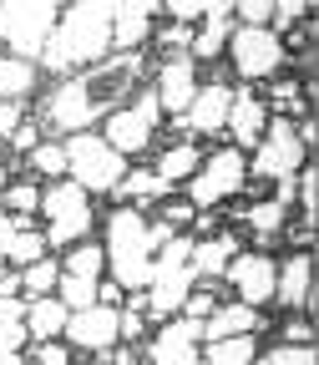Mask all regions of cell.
I'll return each mask as SVG.
<instances>
[{
  "mask_svg": "<svg viewBox=\"0 0 319 365\" xmlns=\"http://www.w3.org/2000/svg\"><path fill=\"white\" fill-rule=\"evenodd\" d=\"M137 81H142V51L107 56L102 66H86V71L66 76L51 91V102H46V117H51V127H61L66 137L91 132V122H107L112 112L127 107Z\"/></svg>",
  "mask_w": 319,
  "mask_h": 365,
  "instance_id": "1",
  "label": "cell"
},
{
  "mask_svg": "<svg viewBox=\"0 0 319 365\" xmlns=\"http://www.w3.org/2000/svg\"><path fill=\"white\" fill-rule=\"evenodd\" d=\"M107 56H112V0H76V6H66L41 51L46 71L102 66Z\"/></svg>",
  "mask_w": 319,
  "mask_h": 365,
  "instance_id": "2",
  "label": "cell"
},
{
  "mask_svg": "<svg viewBox=\"0 0 319 365\" xmlns=\"http://www.w3.org/2000/svg\"><path fill=\"white\" fill-rule=\"evenodd\" d=\"M107 269H112V284L122 289H147L152 284V223L137 213V208H117L107 218Z\"/></svg>",
  "mask_w": 319,
  "mask_h": 365,
  "instance_id": "3",
  "label": "cell"
},
{
  "mask_svg": "<svg viewBox=\"0 0 319 365\" xmlns=\"http://www.w3.org/2000/svg\"><path fill=\"white\" fill-rule=\"evenodd\" d=\"M61 148H66V173L81 193H112L127 178V158L102 143V132H76Z\"/></svg>",
  "mask_w": 319,
  "mask_h": 365,
  "instance_id": "4",
  "label": "cell"
},
{
  "mask_svg": "<svg viewBox=\"0 0 319 365\" xmlns=\"http://www.w3.org/2000/svg\"><path fill=\"white\" fill-rule=\"evenodd\" d=\"M56 16H61L56 0H6L0 6V41L11 46V56L36 61L56 31Z\"/></svg>",
  "mask_w": 319,
  "mask_h": 365,
  "instance_id": "5",
  "label": "cell"
},
{
  "mask_svg": "<svg viewBox=\"0 0 319 365\" xmlns=\"http://www.w3.org/2000/svg\"><path fill=\"white\" fill-rule=\"evenodd\" d=\"M244 178H249V163H244L239 148H223V153L203 158L198 173L188 178V203H193V213H208L213 203L234 198V193L244 188Z\"/></svg>",
  "mask_w": 319,
  "mask_h": 365,
  "instance_id": "6",
  "label": "cell"
},
{
  "mask_svg": "<svg viewBox=\"0 0 319 365\" xmlns=\"http://www.w3.org/2000/svg\"><path fill=\"white\" fill-rule=\"evenodd\" d=\"M46 208V244H76L91 234V203L76 182H56V188L41 193Z\"/></svg>",
  "mask_w": 319,
  "mask_h": 365,
  "instance_id": "7",
  "label": "cell"
},
{
  "mask_svg": "<svg viewBox=\"0 0 319 365\" xmlns=\"http://www.w3.org/2000/svg\"><path fill=\"white\" fill-rule=\"evenodd\" d=\"M304 163H309V148L299 143V132H294L289 117H284V122H268L263 137L253 143V173H258V178L284 182V178H294Z\"/></svg>",
  "mask_w": 319,
  "mask_h": 365,
  "instance_id": "8",
  "label": "cell"
},
{
  "mask_svg": "<svg viewBox=\"0 0 319 365\" xmlns=\"http://www.w3.org/2000/svg\"><path fill=\"white\" fill-rule=\"evenodd\" d=\"M228 56H234V71L258 81V76H273L284 61V41L273 36L268 26H234L228 31Z\"/></svg>",
  "mask_w": 319,
  "mask_h": 365,
  "instance_id": "9",
  "label": "cell"
},
{
  "mask_svg": "<svg viewBox=\"0 0 319 365\" xmlns=\"http://www.w3.org/2000/svg\"><path fill=\"white\" fill-rule=\"evenodd\" d=\"M157 117H162L157 97H152V91H142V97H137L132 107H122V112H112V117H107L102 143H107L112 153H122V158H137V153H142V148L152 143Z\"/></svg>",
  "mask_w": 319,
  "mask_h": 365,
  "instance_id": "10",
  "label": "cell"
},
{
  "mask_svg": "<svg viewBox=\"0 0 319 365\" xmlns=\"http://www.w3.org/2000/svg\"><path fill=\"white\" fill-rule=\"evenodd\" d=\"M273 264L268 254H234V264H228L223 274H228V284L239 289V304H249V309H258V304H268L273 299Z\"/></svg>",
  "mask_w": 319,
  "mask_h": 365,
  "instance_id": "11",
  "label": "cell"
},
{
  "mask_svg": "<svg viewBox=\"0 0 319 365\" xmlns=\"http://www.w3.org/2000/svg\"><path fill=\"white\" fill-rule=\"evenodd\" d=\"M61 340H71L76 350H112L117 345V309H107V304H91V309H71L66 314V330H61Z\"/></svg>",
  "mask_w": 319,
  "mask_h": 365,
  "instance_id": "12",
  "label": "cell"
},
{
  "mask_svg": "<svg viewBox=\"0 0 319 365\" xmlns=\"http://www.w3.org/2000/svg\"><path fill=\"white\" fill-rule=\"evenodd\" d=\"M198 340H203V319H188V314L172 319L152 340V365H203Z\"/></svg>",
  "mask_w": 319,
  "mask_h": 365,
  "instance_id": "13",
  "label": "cell"
},
{
  "mask_svg": "<svg viewBox=\"0 0 319 365\" xmlns=\"http://www.w3.org/2000/svg\"><path fill=\"white\" fill-rule=\"evenodd\" d=\"M198 71H193V56H172V61H162V71H157V107H167L172 117H182L188 112V102L198 97V81H193Z\"/></svg>",
  "mask_w": 319,
  "mask_h": 365,
  "instance_id": "14",
  "label": "cell"
},
{
  "mask_svg": "<svg viewBox=\"0 0 319 365\" xmlns=\"http://www.w3.org/2000/svg\"><path fill=\"white\" fill-rule=\"evenodd\" d=\"M157 6L152 0H112V46L117 51H137L152 31Z\"/></svg>",
  "mask_w": 319,
  "mask_h": 365,
  "instance_id": "15",
  "label": "cell"
},
{
  "mask_svg": "<svg viewBox=\"0 0 319 365\" xmlns=\"http://www.w3.org/2000/svg\"><path fill=\"white\" fill-rule=\"evenodd\" d=\"M228 132H234V143H239V153L244 148H253L258 137H263V127H268V107H263V97L258 91H234V102H228V122H223Z\"/></svg>",
  "mask_w": 319,
  "mask_h": 365,
  "instance_id": "16",
  "label": "cell"
},
{
  "mask_svg": "<svg viewBox=\"0 0 319 365\" xmlns=\"http://www.w3.org/2000/svg\"><path fill=\"white\" fill-rule=\"evenodd\" d=\"M193 284H198V279H193V269H188V264H177V269H152V284H147V314H157V319L177 314Z\"/></svg>",
  "mask_w": 319,
  "mask_h": 365,
  "instance_id": "17",
  "label": "cell"
},
{
  "mask_svg": "<svg viewBox=\"0 0 319 365\" xmlns=\"http://www.w3.org/2000/svg\"><path fill=\"white\" fill-rule=\"evenodd\" d=\"M228 102H234V91H228V86H218V81L198 86V97L188 102V112H182V127H188V132H223Z\"/></svg>",
  "mask_w": 319,
  "mask_h": 365,
  "instance_id": "18",
  "label": "cell"
},
{
  "mask_svg": "<svg viewBox=\"0 0 319 365\" xmlns=\"http://www.w3.org/2000/svg\"><path fill=\"white\" fill-rule=\"evenodd\" d=\"M228 31H234V6H228V0H208V16H203V26L193 31L188 56H193V61H213L223 46H228Z\"/></svg>",
  "mask_w": 319,
  "mask_h": 365,
  "instance_id": "19",
  "label": "cell"
},
{
  "mask_svg": "<svg viewBox=\"0 0 319 365\" xmlns=\"http://www.w3.org/2000/svg\"><path fill=\"white\" fill-rule=\"evenodd\" d=\"M273 299L289 309H309V254L304 249L273 269Z\"/></svg>",
  "mask_w": 319,
  "mask_h": 365,
  "instance_id": "20",
  "label": "cell"
},
{
  "mask_svg": "<svg viewBox=\"0 0 319 365\" xmlns=\"http://www.w3.org/2000/svg\"><path fill=\"white\" fill-rule=\"evenodd\" d=\"M234 254H239V239H234V234H213V239L193 244V254H188L193 279H218V274L234 264Z\"/></svg>",
  "mask_w": 319,
  "mask_h": 365,
  "instance_id": "21",
  "label": "cell"
},
{
  "mask_svg": "<svg viewBox=\"0 0 319 365\" xmlns=\"http://www.w3.org/2000/svg\"><path fill=\"white\" fill-rule=\"evenodd\" d=\"M66 304L56 299V294H46V299H26V335L41 345V340H61V330H66Z\"/></svg>",
  "mask_w": 319,
  "mask_h": 365,
  "instance_id": "22",
  "label": "cell"
},
{
  "mask_svg": "<svg viewBox=\"0 0 319 365\" xmlns=\"http://www.w3.org/2000/svg\"><path fill=\"white\" fill-rule=\"evenodd\" d=\"M258 330V309H249V304H228V309H213L208 319H203V340L213 345V340H234V335H253Z\"/></svg>",
  "mask_w": 319,
  "mask_h": 365,
  "instance_id": "23",
  "label": "cell"
},
{
  "mask_svg": "<svg viewBox=\"0 0 319 365\" xmlns=\"http://www.w3.org/2000/svg\"><path fill=\"white\" fill-rule=\"evenodd\" d=\"M31 335H26V299L21 294H0V355H21V345H26Z\"/></svg>",
  "mask_w": 319,
  "mask_h": 365,
  "instance_id": "24",
  "label": "cell"
},
{
  "mask_svg": "<svg viewBox=\"0 0 319 365\" xmlns=\"http://www.w3.org/2000/svg\"><path fill=\"white\" fill-rule=\"evenodd\" d=\"M198 163H203V153H198L193 143H177V148H167V153L157 158V168H152V173L172 188V182H188V178L198 173Z\"/></svg>",
  "mask_w": 319,
  "mask_h": 365,
  "instance_id": "25",
  "label": "cell"
},
{
  "mask_svg": "<svg viewBox=\"0 0 319 365\" xmlns=\"http://www.w3.org/2000/svg\"><path fill=\"white\" fill-rule=\"evenodd\" d=\"M36 61H21V56H0V102H21L26 91L36 86Z\"/></svg>",
  "mask_w": 319,
  "mask_h": 365,
  "instance_id": "26",
  "label": "cell"
},
{
  "mask_svg": "<svg viewBox=\"0 0 319 365\" xmlns=\"http://www.w3.org/2000/svg\"><path fill=\"white\" fill-rule=\"evenodd\" d=\"M56 284H61V264L46 254L41 264H26L21 269V294L26 299H46V294H56Z\"/></svg>",
  "mask_w": 319,
  "mask_h": 365,
  "instance_id": "27",
  "label": "cell"
},
{
  "mask_svg": "<svg viewBox=\"0 0 319 365\" xmlns=\"http://www.w3.org/2000/svg\"><path fill=\"white\" fill-rule=\"evenodd\" d=\"M253 355H258L253 335H234V340H213L203 365H253Z\"/></svg>",
  "mask_w": 319,
  "mask_h": 365,
  "instance_id": "28",
  "label": "cell"
},
{
  "mask_svg": "<svg viewBox=\"0 0 319 365\" xmlns=\"http://www.w3.org/2000/svg\"><path fill=\"white\" fill-rule=\"evenodd\" d=\"M102 269H107V249L102 244H71L61 274H76V279H102Z\"/></svg>",
  "mask_w": 319,
  "mask_h": 365,
  "instance_id": "29",
  "label": "cell"
},
{
  "mask_svg": "<svg viewBox=\"0 0 319 365\" xmlns=\"http://www.w3.org/2000/svg\"><path fill=\"white\" fill-rule=\"evenodd\" d=\"M46 234H36V228H16V239H11V249H6V264H16V269H26V264H41L46 259Z\"/></svg>",
  "mask_w": 319,
  "mask_h": 365,
  "instance_id": "30",
  "label": "cell"
},
{
  "mask_svg": "<svg viewBox=\"0 0 319 365\" xmlns=\"http://www.w3.org/2000/svg\"><path fill=\"white\" fill-rule=\"evenodd\" d=\"M97 284H102V279H76V274H61L56 299H61L66 309H91V304H97Z\"/></svg>",
  "mask_w": 319,
  "mask_h": 365,
  "instance_id": "31",
  "label": "cell"
},
{
  "mask_svg": "<svg viewBox=\"0 0 319 365\" xmlns=\"http://www.w3.org/2000/svg\"><path fill=\"white\" fill-rule=\"evenodd\" d=\"M117 188H122L127 198H142V203H147V198H162V193H167V182H162L152 168H142V173H127Z\"/></svg>",
  "mask_w": 319,
  "mask_h": 365,
  "instance_id": "32",
  "label": "cell"
},
{
  "mask_svg": "<svg viewBox=\"0 0 319 365\" xmlns=\"http://www.w3.org/2000/svg\"><path fill=\"white\" fill-rule=\"evenodd\" d=\"M31 168L46 173V178H66V148H61V143H41V148L31 153Z\"/></svg>",
  "mask_w": 319,
  "mask_h": 365,
  "instance_id": "33",
  "label": "cell"
},
{
  "mask_svg": "<svg viewBox=\"0 0 319 365\" xmlns=\"http://www.w3.org/2000/svg\"><path fill=\"white\" fill-rule=\"evenodd\" d=\"M253 365H314V350L309 345H279L268 355H253Z\"/></svg>",
  "mask_w": 319,
  "mask_h": 365,
  "instance_id": "34",
  "label": "cell"
},
{
  "mask_svg": "<svg viewBox=\"0 0 319 365\" xmlns=\"http://www.w3.org/2000/svg\"><path fill=\"white\" fill-rule=\"evenodd\" d=\"M234 16H239V26H268V16H273V0H239V6H234Z\"/></svg>",
  "mask_w": 319,
  "mask_h": 365,
  "instance_id": "35",
  "label": "cell"
},
{
  "mask_svg": "<svg viewBox=\"0 0 319 365\" xmlns=\"http://www.w3.org/2000/svg\"><path fill=\"white\" fill-rule=\"evenodd\" d=\"M304 16V0H273V16H268V31L279 26V31H289L294 21Z\"/></svg>",
  "mask_w": 319,
  "mask_h": 365,
  "instance_id": "36",
  "label": "cell"
},
{
  "mask_svg": "<svg viewBox=\"0 0 319 365\" xmlns=\"http://www.w3.org/2000/svg\"><path fill=\"white\" fill-rule=\"evenodd\" d=\"M213 309H218V304H213V294H208V289H198V284L188 289V299H182V314H188V319H208Z\"/></svg>",
  "mask_w": 319,
  "mask_h": 365,
  "instance_id": "37",
  "label": "cell"
},
{
  "mask_svg": "<svg viewBox=\"0 0 319 365\" xmlns=\"http://www.w3.org/2000/svg\"><path fill=\"white\" fill-rule=\"evenodd\" d=\"M167 16L182 26V21H203L208 16V0H167Z\"/></svg>",
  "mask_w": 319,
  "mask_h": 365,
  "instance_id": "38",
  "label": "cell"
},
{
  "mask_svg": "<svg viewBox=\"0 0 319 365\" xmlns=\"http://www.w3.org/2000/svg\"><path fill=\"white\" fill-rule=\"evenodd\" d=\"M31 365H71V360H66V345H61V340H41Z\"/></svg>",
  "mask_w": 319,
  "mask_h": 365,
  "instance_id": "39",
  "label": "cell"
},
{
  "mask_svg": "<svg viewBox=\"0 0 319 365\" xmlns=\"http://www.w3.org/2000/svg\"><path fill=\"white\" fill-rule=\"evenodd\" d=\"M11 143H16V148H21V153L31 158V153L41 148V127H36V122H21V127L11 132Z\"/></svg>",
  "mask_w": 319,
  "mask_h": 365,
  "instance_id": "40",
  "label": "cell"
},
{
  "mask_svg": "<svg viewBox=\"0 0 319 365\" xmlns=\"http://www.w3.org/2000/svg\"><path fill=\"white\" fill-rule=\"evenodd\" d=\"M26 117H21V102H0V137H6V143H11V132L21 127Z\"/></svg>",
  "mask_w": 319,
  "mask_h": 365,
  "instance_id": "41",
  "label": "cell"
},
{
  "mask_svg": "<svg viewBox=\"0 0 319 365\" xmlns=\"http://www.w3.org/2000/svg\"><path fill=\"white\" fill-rule=\"evenodd\" d=\"M117 335L137 340V335H142V314H137V309H117Z\"/></svg>",
  "mask_w": 319,
  "mask_h": 365,
  "instance_id": "42",
  "label": "cell"
},
{
  "mask_svg": "<svg viewBox=\"0 0 319 365\" xmlns=\"http://www.w3.org/2000/svg\"><path fill=\"white\" fill-rule=\"evenodd\" d=\"M11 239H16V218L6 213V203H0V264H6V249H11Z\"/></svg>",
  "mask_w": 319,
  "mask_h": 365,
  "instance_id": "43",
  "label": "cell"
},
{
  "mask_svg": "<svg viewBox=\"0 0 319 365\" xmlns=\"http://www.w3.org/2000/svg\"><path fill=\"white\" fill-rule=\"evenodd\" d=\"M167 228H182V223H193V203H167Z\"/></svg>",
  "mask_w": 319,
  "mask_h": 365,
  "instance_id": "44",
  "label": "cell"
},
{
  "mask_svg": "<svg viewBox=\"0 0 319 365\" xmlns=\"http://www.w3.org/2000/svg\"><path fill=\"white\" fill-rule=\"evenodd\" d=\"M284 335H289V345H309V325H304V319H294V325H284Z\"/></svg>",
  "mask_w": 319,
  "mask_h": 365,
  "instance_id": "45",
  "label": "cell"
},
{
  "mask_svg": "<svg viewBox=\"0 0 319 365\" xmlns=\"http://www.w3.org/2000/svg\"><path fill=\"white\" fill-rule=\"evenodd\" d=\"M273 97L289 107V102H299V86H294V81H273Z\"/></svg>",
  "mask_w": 319,
  "mask_h": 365,
  "instance_id": "46",
  "label": "cell"
},
{
  "mask_svg": "<svg viewBox=\"0 0 319 365\" xmlns=\"http://www.w3.org/2000/svg\"><path fill=\"white\" fill-rule=\"evenodd\" d=\"M167 46H193V31L188 26H167Z\"/></svg>",
  "mask_w": 319,
  "mask_h": 365,
  "instance_id": "47",
  "label": "cell"
},
{
  "mask_svg": "<svg viewBox=\"0 0 319 365\" xmlns=\"http://www.w3.org/2000/svg\"><path fill=\"white\" fill-rule=\"evenodd\" d=\"M0 188H6V168H0Z\"/></svg>",
  "mask_w": 319,
  "mask_h": 365,
  "instance_id": "48",
  "label": "cell"
}]
</instances>
